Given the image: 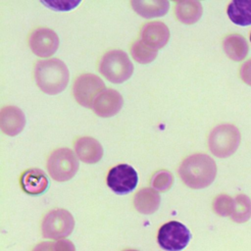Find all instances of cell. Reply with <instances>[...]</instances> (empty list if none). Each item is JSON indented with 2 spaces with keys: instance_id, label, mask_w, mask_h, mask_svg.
Listing matches in <instances>:
<instances>
[{
  "instance_id": "6da1fadb",
  "label": "cell",
  "mask_w": 251,
  "mask_h": 251,
  "mask_svg": "<svg viewBox=\"0 0 251 251\" xmlns=\"http://www.w3.org/2000/svg\"><path fill=\"white\" fill-rule=\"evenodd\" d=\"M178 175L188 187L193 189L205 188L214 181L217 175V165L207 154H193L181 162Z\"/></svg>"
},
{
  "instance_id": "7a4b0ae2",
  "label": "cell",
  "mask_w": 251,
  "mask_h": 251,
  "mask_svg": "<svg viewBox=\"0 0 251 251\" xmlns=\"http://www.w3.org/2000/svg\"><path fill=\"white\" fill-rule=\"evenodd\" d=\"M38 87L46 94L55 95L68 85L70 73L66 64L56 58L38 61L34 69Z\"/></svg>"
},
{
  "instance_id": "3957f363",
  "label": "cell",
  "mask_w": 251,
  "mask_h": 251,
  "mask_svg": "<svg viewBox=\"0 0 251 251\" xmlns=\"http://www.w3.org/2000/svg\"><path fill=\"white\" fill-rule=\"evenodd\" d=\"M241 140L239 129L230 124H222L212 129L208 144L210 151L219 158L231 156L238 148Z\"/></svg>"
},
{
  "instance_id": "277c9868",
  "label": "cell",
  "mask_w": 251,
  "mask_h": 251,
  "mask_svg": "<svg viewBox=\"0 0 251 251\" xmlns=\"http://www.w3.org/2000/svg\"><path fill=\"white\" fill-rule=\"evenodd\" d=\"M99 72L113 83H122L133 73V65L126 53L122 50H111L103 55L99 63Z\"/></svg>"
},
{
  "instance_id": "5b68a950",
  "label": "cell",
  "mask_w": 251,
  "mask_h": 251,
  "mask_svg": "<svg viewBox=\"0 0 251 251\" xmlns=\"http://www.w3.org/2000/svg\"><path fill=\"white\" fill-rule=\"evenodd\" d=\"M47 170L51 177L57 181L71 179L78 170V161L69 148H59L51 153L47 160Z\"/></svg>"
},
{
  "instance_id": "8992f818",
  "label": "cell",
  "mask_w": 251,
  "mask_h": 251,
  "mask_svg": "<svg viewBox=\"0 0 251 251\" xmlns=\"http://www.w3.org/2000/svg\"><path fill=\"white\" fill-rule=\"evenodd\" d=\"M75 227L73 215L65 209H55L47 213L42 221V235L49 239H63L69 236Z\"/></svg>"
},
{
  "instance_id": "52a82bcc",
  "label": "cell",
  "mask_w": 251,
  "mask_h": 251,
  "mask_svg": "<svg viewBox=\"0 0 251 251\" xmlns=\"http://www.w3.org/2000/svg\"><path fill=\"white\" fill-rule=\"evenodd\" d=\"M191 239L190 230L181 223L172 221L164 224L157 235V241L166 251H181Z\"/></svg>"
},
{
  "instance_id": "ba28073f",
  "label": "cell",
  "mask_w": 251,
  "mask_h": 251,
  "mask_svg": "<svg viewBox=\"0 0 251 251\" xmlns=\"http://www.w3.org/2000/svg\"><path fill=\"white\" fill-rule=\"evenodd\" d=\"M106 90L103 80L93 74L80 75L74 83V96L78 104L90 108L95 99Z\"/></svg>"
},
{
  "instance_id": "9c48e42d",
  "label": "cell",
  "mask_w": 251,
  "mask_h": 251,
  "mask_svg": "<svg viewBox=\"0 0 251 251\" xmlns=\"http://www.w3.org/2000/svg\"><path fill=\"white\" fill-rule=\"evenodd\" d=\"M138 176L136 171L127 164L113 167L107 176L108 186L117 194H127L136 187Z\"/></svg>"
},
{
  "instance_id": "30bf717a",
  "label": "cell",
  "mask_w": 251,
  "mask_h": 251,
  "mask_svg": "<svg viewBox=\"0 0 251 251\" xmlns=\"http://www.w3.org/2000/svg\"><path fill=\"white\" fill-rule=\"evenodd\" d=\"M28 45L36 56L47 58L57 51L59 37L54 30L48 27H38L30 33Z\"/></svg>"
},
{
  "instance_id": "8fae6325",
  "label": "cell",
  "mask_w": 251,
  "mask_h": 251,
  "mask_svg": "<svg viewBox=\"0 0 251 251\" xmlns=\"http://www.w3.org/2000/svg\"><path fill=\"white\" fill-rule=\"evenodd\" d=\"M170 38L169 27L162 22H151L146 24L140 34V41L153 50L161 49Z\"/></svg>"
},
{
  "instance_id": "7c38bea8",
  "label": "cell",
  "mask_w": 251,
  "mask_h": 251,
  "mask_svg": "<svg viewBox=\"0 0 251 251\" xmlns=\"http://www.w3.org/2000/svg\"><path fill=\"white\" fill-rule=\"evenodd\" d=\"M123 104L124 99L117 90L106 89L95 99L92 109L97 116L109 118L118 114Z\"/></svg>"
},
{
  "instance_id": "4fadbf2b",
  "label": "cell",
  "mask_w": 251,
  "mask_h": 251,
  "mask_svg": "<svg viewBox=\"0 0 251 251\" xmlns=\"http://www.w3.org/2000/svg\"><path fill=\"white\" fill-rule=\"evenodd\" d=\"M22 189L29 195L43 194L49 186V179L46 174L37 168L25 171L20 178Z\"/></svg>"
},
{
  "instance_id": "5bb4252c",
  "label": "cell",
  "mask_w": 251,
  "mask_h": 251,
  "mask_svg": "<svg viewBox=\"0 0 251 251\" xmlns=\"http://www.w3.org/2000/svg\"><path fill=\"white\" fill-rule=\"evenodd\" d=\"M25 125V117L20 108L16 106H7L1 110L0 127L5 134L15 136L24 129Z\"/></svg>"
},
{
  "instance_id": "9a60e30c",
  "label": "cell",
  "mask_w": 251,
  "mask_h": 251,
  "mask_svg": "<svg viewBox=\"0 0 251 251\" xmlns=\"http://www.w3.org/2000/svg\"><path fill=\"white\" fill-rule=\"evenodd\" d=\"M75 150L77 157L87 164L97 163L103 156L102 145L95 138L89 136L78 138L75 141Z\"/></svg>"
},
{
  "instance_id": "2e32d148",
  "label": "cell",
  "mask_w": 251,
  "mask_h": 251,
  "mask_svg": "<svg viewBox=\"0 0 251 251\" xmlns=\"http://www.w3.org/2000/svg\"><path fill=\"white\" fill-rule=\"evenodd\" d=\"M161 197L153 188L140 189L134 196L133 204L135 209L145 215H150L156 212L160 206Z\"/></svg>"
},
{
  "instance_id": "e0dca14e",
  "label": "cell",
  "mask_w": 251,
  "mask_h": 251,
  "mask_svg": "<svg viewBox=\"0 0 251 251\" xmlns=\"http://www.w3.org/2000/svg\"><path fill=\"white\" fill-rule=\"evenodd\" d=\"M224 51L226 56L233 61L243 60L249 51V46L246 39L240 34H228L223 41Z\"/></svg>"
},
{
  "instance_id": "ac0fdd59",
  "label": "cell",
  "mask_w": 251,
  "mask_h": 251,
  "mask_svg": "<svg viewBox=\"0 0 251 251\" xmlns=\"http://www.w3.org/2000/svg\"><path fill=\"white\" fill-rule=\"evenodd\" d=\"M229 20L240 26L251 25V0L231 1L226 9Z\"/></svg>"
},
{
  "instance_id": "d6986e66",
  "label": "cell",
  "mask_w": 251,
  "mask_h": 251,
  "mask_svg": "<svg viewBox=\"0 0 251 251\" xmlns=\"http://www.w3.org/2000/svg\"><path fill=\"white\" fill-rule=\"evenodd\" d=\"M132 9L140 16L150 19L165 15L170 8V2L164 0L156 1H131Z\"/></svg>"
},
{
  "instance_id": "ffe728a7",
  "label": "cell",
  "mask_w": 251,
  "mask_h": 251,
  "mask_svg": "<svg viewBox=\"0 0 251 251\" xmlns=\"http://www.w3.org/2000/svg\"><path fill=\"white\" fill-rule=\"evenodd\" d=\"M202 5L199 1L186 0L177 2L176 5V16L183 24L191 25L196 23L202 15Z\"/></svg>"
},
{
  "instance_id": "44dd1931",
  "label": "cell",
  "mask_w": 251,
  "mask_h": 251,
  "mask_svg": "<svg viewBox=\"0 0 251 251\" xmlns=\"http://www.w3.org/2000/svg\"><path fill=\"white\" fill-rule=\"evenodd\" d=\"M233 211L230 218L233 222L244 223L251 217V200L244 194H239L233 199Z\"/></svg>"
},
{
  "instance_id": "7402d4cb",
  "label": "cell",
  "mask_w": 251,
  "mask_h": 251,
  "mask_svg": "<svg viewBox=\"0 0 251 251\" xmlns=\"http://www.w3.org/2000/svg\"><path fill=\"white\" fill-rule=\"evenodd\" d=\"M130 53L133 59L141 64L151 63L157 56V52L144 45L140 40L135 41L130 47Z\"/></svg>"
},
{
  "instance_id": "603a6c76",
  "label": "cell",
  "mask_w": 251,
  "mask_h": 251,
  "mask_svg": "<svg viewBox=\"0 0 251 251\" xmlns=\"http://www.w3.org/2000/svg\"><path fill=\"white\" fill-rule=\"evenodd\" d=\"M173 182H174L173 175L166 170H161L157 172L151 179V184L153 189L161 192H165L169 190L173 185Z\"/></svg>"
},
{
  "instance_id": "cb8c5ba5",
  "label": "cell",
  "mask_w": 251,
  "mask_h": 251,
  "mask_svg": "<svg viewBox=\"0 0 251 251\" xmlns=\"http://www.w3.org/2000/svg\"><path fill=\"white\" fill-rule=\"evenodd\" d=\"M233 203L234 201L230 196L226 194H221L214 199L213 210L216 214L222 217L230 216L233 211Z\"/></svg>"
},
{
  "instance_id": "d4e9b609",
  "label": "cell",
  "mask_w": 251,
  "mask_h": 251,
  "mask_svg": "<svg viewBox=\"0 0 251 251\" xmlns=\"http://www.w3.org/2000/svg\"><path fill=\"white\" fill-rule=\"evenodd\" d=\"M80 1H74V0H55V1H47V2H42L45 6L49 7L50 9L53 10H58V11H69L74 8H75Z\"/></svg>"
},
{
  "instance_id": "484cf974",
  "label": "cell",
  "mask_w": 251,
  "mask_h": 251,
  "mask_svg": "<svg viewBox=\"0 0 251 251\" xmlns=\"http://www.w3.org/2000/svg\"><path fill=\"white\" fill-rule=\"evenodd\" d=\"M241 79L248 85L251 86V59L244 62L239 71Z\"/></svg>"
},
{
  "instance_id": "4316f807",
  "label": "cell",
  "mask_w": 251,
  "mask_h": 251,
  "mask_svg": "<svg viewBox=\"0 0 251 251\" xmlns=\"http://www.w3.org/2000/svg\"><path fill=\"white\" fill-rule=\"evenodd\" d=\"M54 251H75V247L72 241L67 239H60L56 242H53Z\"/></svg>"
},
{
  "instance_id": "83f0119b",
  "label": "cell",
  "mask_w": 251,
  "mask_h": 251,
  "mask_svg": "<svg viewBox=\"0 0 251 251\" xmlns=\"http://www.w3.org/2000/svg\"><path fill=\"white\" fill-rule=\"evenodd\" d=\"M32 251H54L53 242H41L34 246Z\"/></svg>"
},
{
  "instance_id": "f1b7e54d",
  "label": "cell",
  "mask_w": 251,
  "mask_h": 251,
  "mask_svg": "<svg viewBox=\"0 0 251 251\" xmlns=\"http://www.w3.org/2000/svg\"><path fill=\"white\" fill-rule=\"evenodd\" d=\"M124 251H138V250H135V249H126Z\"/></svg>"
},
{
  "instance_id": "f546056e",
  "label": "cell",
  "mask_w": 251,
  "mask_h": 251,
  "mask_svg": "<svg viewBox=\"0 0 251 251\" xmlns=\"http://www.w3.org/2000/svg\"><path fill=\"white\" fill-rule=\"evenodd\" d=\"M250 42H251V33H250Z\"/></svg>"
}]
</instances>
